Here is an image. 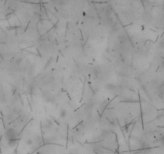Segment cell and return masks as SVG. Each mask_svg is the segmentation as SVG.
I'll return each mask as SVG.
<instances>
[{"label":"cell","instance_id":"1","mask_svg":"<svg viewBox=\"0 0 164 154\" xmlns=\"http://www.w3.org/2000/svg\"><path fill=\"white\" fill-rule=\"evenodd\" d=\"M7 140L9 142H15L16 141V140L18 138V136H17V133H16V131L11 130L9 131L7 134Z\"/></svg>","mask_w":164,"mask_h":154}]
</instances>
